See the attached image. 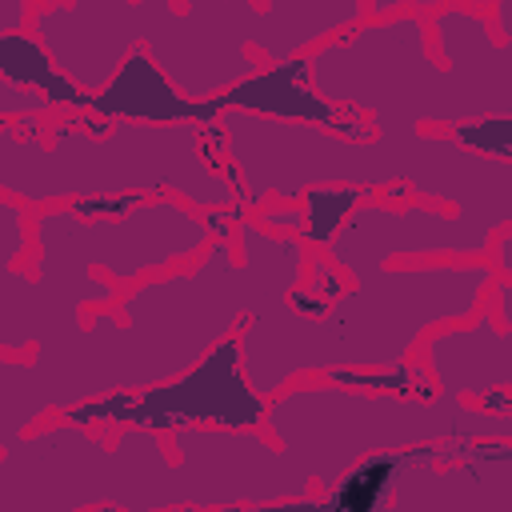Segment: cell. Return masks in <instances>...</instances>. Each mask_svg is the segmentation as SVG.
<instances>
[{
    "label": "cell",
    "instance_id": "obj_14",
    "mask_svg": "<svg viewBox=\"0 0 512 512\" xmlns=\"http://www.w3.org/2000/svg\"><path fill=\"white\" fill-rule=\"evenodd\" d=\"M220 100H192L176 88V80L152 60L148 48H132L120 72L92 96V116L88 120H152V124H176V120H196V124H216Z\"/></svg>",
    "mask_w": 512,
    "mask_h": 512
},
{
    "label": "cell",
    "instance_id": "obj_18",
    "mask_svg": "<svg viewBox=\"0 0 512 512\" xmlns=\"http://www.w3.org/2000/svg\"><path fill=\"white\" fill-rule=\"evenodd\" d=\"M28 204L0 192V268H16L32 252V224H28Z\"/></svg>",
    "mask_w": 512,
    "mask_h": 512
},
{
    "label": "cell",
    "instance_id": "obj_5",
    "mask_svg": "<svg viewBox=\"0 0 512 512\" xmlns=\"http://www.w3.org/2000/svg\"><path fill=\"white\" fill-rule=\"evenodd\" d=\"M0 192L32 212L72 200L180 196L200 212L244 204L224 172L216 124L52 116L40 128L0 120Z\"/></svg>",
    "mask_w": 512,
    "mask_h": 512
},
{
    "label": "cell",
    "instance_id": "obj_8",
    "mask_svg": "<svg viewBox=\"0 0 512 512\" xmlns=\"http://www.w3.org/2000/svg\"><path fill=\"white\" fill-rule=\"evenodd\" d=\"M184 508L180 464L156 428H104L52 416L0 448V512Z\"/></svg>",
    "mask_w": 512,
    "mask_h": 512
},
{
    "label": "cell",
    "instance_id": "obj_12",
    "mask_svg": "<svg viewBox=\"0 0 512 512\" xmlns=\"http://www.w3.org/2000/svg\"><path fill=\"white\" fill-rule=\"evenodd\" d=\"M384 512H512V440L416 448Z\"/></svg>",
    "mask_w": 512,
    "mask_h": 512
},
{
    "label": "cell",
    "instance_id": "obj_22",
    "mask_svg": "<svg viewBox=\"0 0 512 512\" xmlns=\"http://www.w3.org/2000/svg\"><path fill=\"white\" fill-rule=\"evenodd\" d=\"M444 0H368V20L396 16V12H436Z\"/></svg>",
    "mask_w": 512,
    "mask_h": 512
},
{
    "label": "cell",
    "instance_id": "obj_10",
    "mask_svg": "<svg viewBox=\"0 0 512 512\" xmlns=\"http://www.w3.org/2000/svg\"><path fill=\"white\" fill-rule=\"evenodd\" d=\"M268 412V396H260L244 372L240 332L220 340L196 368L180 372L168 384L144 392H108L84 404L64 408L60 416L92 428H156L176 432L184 424H224V428H260Z\"/></svg>",
    "mask_w": 512,
    "mask_h": 512
},
{
    "label": "cell",
    "instance_id": "obj_4",
    "mask_svg": "<svg viewBox=\"0 0 512 512\" xmlns=\"http://www.w3.org/2000/svg\"><path fill=\"white\" fill-rule=\"evenodd\" d=\"M496 280L488 256L404 260L352 276L316 316L280 300L240 328L244 372L252 388L272 400L304 376L404 364L428 332L472 320L488 304Z\"/></svg>",
    "mask_w": 512,
    "mask_h": 512
},
{
    "label": "cell",
    "instance_id": "obj_24",
    "mask_svg": "<svg viewBox=\"0 0 512 512\" xmlns=\"http://www.w3.org/2000/svg\"><path fill=\"white\" fill-rule=\"evenodd\" d=\"M460 4H472V8H484V4H492V0H460Z\"/></svg>",
    "mask_w": 512,
    "mask_h": 512
},
{
    "label": "cell",
    "instance_id": "obj_16",
    "mask_svg": "<svg viewBox=\"0 0 512 512\" xmlns=\"http://www.w3.org/2000/svg\"><path fill=\"white\" fill-rule=\"evenodd\" d=\"M0 76L16 80L40 96H48L64 116H92V96L88 88H80L40 44V36L28 28L20 32H0Z\"/></svg>",
    "mask_w": 512,
    "mask_h": 512
},
{
    "label": "cell",
    "instance_id": "obj_17",
    "mask_svg": "<svg viewBox=\"0 0 512 512\" xmlns=\"http://www.w3.org/2000/svg\"><path fill=\"white\" fill-rule=\"evenodd\" d=\"M372 192H364V188H348V184H324V188H312V192H304V228H300V236H304V244L312 248V252H324L328 248V240L340 232V224H344V216L360 204V200H368Z\"/></svg>",
    "mask_w": 512,
    "mask_h": 512
},
{
    "label": "cell",
    "instance_id": "obj_3",
    "mask_svg": "<svg viewBox=\"0 0 512 512\" xmlns=\"http://www.w3.org/2000/svg\"><path fill=\"white\" fill-rule=\"evenodd\" d=\"M248 204L200 212L180 196L132 200L120 212L52 204L32 216L28 268H0V352L24 356L48 332L116 308L124 284L192 264L216 236H232Z\"/></svg>",
    "mask_w": 512,
    "mask_h": 512
},
{
    "label": "cell",
    "instance_id": "obj_6",
    "mask_svg": "<svg viewBox=\"0 0 512 512\" xmlns=\"http://www.w3.org/2000/svg\"><path fill=\"white\" fill-rule=\"evenodd\" d=\"M24 20L88 92H100L132 48H148L192 100H220L264 68L248 56L264 40V8L252 0H0V32H20Z\"/></svg>",
    "mask_w": 512,
    "mask_h": 512
},
{
    "label": "cell",
    "instance_id": "obj_20",
    "mask_svg": "<svg viewBox=\"0 0 512 512\" xmlns=\"http://www.w3.org/2000/svg\"><path fill=\"white\" fill-rule=\"evenodd\" d=\"M52 116H64V112L48 96H40V92L0 76V120L24 124V120H52Z\"/></svg>",
    "mask_w": 512,
    "mask_h": 512
},
{
    "label": "cell",
    "instance_id": "obj_2",
    "mask_svg": "<svg viewBox=\"0 0 512 512\" xmlns=\"http://www.w3.org/2000/svg\"><path fill=\"white\" fill-rule=\"evenodd\" d=\"M216 132L224 172L252 212L264 204H300L304 192L324 184H348L392 200H436L492 232L512 224V160L464 148L448 132L344 136L324 124L276 120L248 108H220Z\"/></svg>",
    "mask_w": 512,
    "mask_h": 512
},
{
    "label": "cell",
    "instance_id": "obj_11",
    "mask_svg": "<svg viewBox=\"0 0 512 512\" xmlns=\"http://www.w3.org/2000/svg\"><path fill=\"white\" fill-rule=\"evenodd\" d=\"M496 236L500 232L436 200L368 196L344 216L324 256L340 272L360 276L396 260H484Z\"/></svg>",
    "mask_w": 512,
    "mask_h": 512
},
{
    "label": "cell",
    "instance_id": "obj_19",
    "mask_svg": "<svg viewBox=\"0 0 512 512\" xmlns=\"http://www.w3.org/2000/svg\"><path fill=\"white\" fill-rule=\"evenodd\" d=\"M452 140H460L464 148L488 152V156H504L512 160V116H488V120H464L444 128Z\"/></svg>",
    "mask_w": 512,
    "mask_h": 512
},
{
    "label": "cell",
    "instance_id": "obj_7",
    "mask_svg": "<svg viewBox=\"0 0 512 512\" xmlns=\"http://www.w3.org/2000/svg\"><path fill=\"white\" fill-rule=\"evenodd\" d=\"M264 432L328 492L352 464L376 452L512 440V412H492L448 392H372L324 376V384H288L276 392L264 412Z\"/></svg>",
    "mask_w": 512,
    "mask_h": 512
},
{
    "label": "cell",
    "instance_id": "obj_1",
    "mask_svg": "<svg viewBox=\"0 0 512 512\" xmlns=\"http://www.w3.org/2000/svg\"><path fill=\"white\" fill-rule=\"evenodd\" d=\"M308 264L300 232H276L252 212L192 264L148 276L116 308L48 332L32 356L0 352V448L72 404L176 380L256 312L288 300Z\"/></svg>",
    "mask_w": 512,
    "mask_h": 512
},
{
    "label": "cell",
    "instance_id": "obj_9",
    "mask_svg": "<svg viewBox=\"0 0 512 512\" xmlns=\"http://www.w3.org/2000/svg\"><path fill=\"white\" fill-rule=\"evenodd\" d=\"M172 456L180 464V500L184 508H220V504H296L312 508L320 496L316 480L260 428H224V424H184L168 432Z\"/></svg>",
    "mask_w": 512,
    "mask_h": 512
},
{
    "label": "cell",
    "instance_id": "obj_13",
    "mask_svg": "<svg viewBox=\"0 0 512 512\" xmlns=\"http://www.w3.org/2000/svg\"><path fill=\"white\" fill-rule=\"evenodd\" d=\"M420 364L448 396H512V280H496L488 304L472 320L428 332L420 344Z\"/></svg>",
    "mask_w": 512,
    "mask_h": 512
},
{
    "label": "cell",
    "instance_id": "obj_21",
    "mask_svg": "<svg viewBox=\"0 0 512 512\" xmlns=\"http://www.w3.org/2000/svg\"><path fill=\"white\" fill-rule=\"evenodd\" d=\"M256 216L276 232H300L304 228V204H264Z\"/></svg>",
    "mask_w": 512,
    "mask_h": 512
},
{
    "label": "cell",
    "instance_id": "obj_15",
    "mask_svg": "<svg viewBox=\"0 0 512 512\" xmlns=\"http://www.w3.org/2000/svg\"><path fill=\"white\" fill-rule=\"evenodd\" d=\"M364 20L368 0H264V40L256 44V56L260 64H288Z\"/></svg>",
    "mask_w": 512,
    "mask_h": 512
},
{
    "label": "cell",
    "instance_id": "obj_23",
    "mask_svg": "<svg viewBox=\"0 0 512 512\" xmlns=\"http://www.w3.org/2000/svg\"><path fill=\"white\" fill-rule=\"evenodd\" d=\"M488 260H492V268H496V276H500V280H512V228H504V232L496 236V244H492Z\"/></svg>",
    "mask_w": 512,
    "mask_h": 512
}]
</instances>
